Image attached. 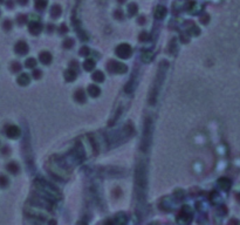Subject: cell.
I'll use <instances>...</instances> for the list:
<instances>
[{
  "instance_id": "obj_25",
  "label": "cell",
  "mask_w": 240,
  "mask_h": 225,
  "mask_svg": "<svg viewBox=\"0 0 240 225\" xmlns=\"http://www.w3.org/2000/svg\"><path fill=\"white\" fill-rule=\"evenodd\" d=\"M136 9H137V6H136L135 4H130V5L128 6V13H129V15H133V14L136 13Z\"/></svg>"
},
{
  "instance_id": "obj_10",
  "label": "cell",
  "mask_w": 240,
  "mask_h": 225,
  "mask_svg": "<svg viewBox=\"0 0 240 225\" xmlns=\"http://www.w3.org/2000/svg\"><path fill=\"white\" fill-rule=\"evenodd\" d=\"M15 52L19 53V54H26L28 52V46L26 42L23 41H19L15 46Z\"/></svg>"
},
{
  "instance_id": "obj_19",
  "label": "cell",
  "mask_w": 240,
  "mask_h": 225,
  "mask_svg": "<svg viewBox=\"0 0 240 225\" xmlns=\"http://www.w3.org/2000/svg\"><path fill=\"white\" fill-rule=\"evenodd\" d=\"M65 78H66L67 81H73V80H75V78H76L75 72H74L73 69H68V70H66V73H65Z\"/></svg>"
},
{
  "instance_id": "obj_17",
  "label": "cell",
  "mask_w": 240,
  "mask_h": 225,
  "mask_svg": "<svg viewBox=\"0 0 240 225\" xmlns=\"http://www.w3.org/2000/svg\"><path fill=\"white\" fill-rule=\"evenodd\" d=\"M152 59H153V54H152L150 51H145V52L142 54V60H143V62H150Z\"/></svg>"
},
{
  "instance_id": "obj_4",
  "label": "cell",
  "mask_w": 240,
  "mask_h": 225,
  "mask_svg": "<svg viewBox=\"0 0 240 225\" xmlns=\"http://www.w3.org/2000/svg\"><path fill=\"white\" fill-rule=\"evenodd\" d=\"M27 212H28L31 216H33V217L42 218V219H45V218L48 216V214L45 211V208H42V206H40V205H38V204L28 206V208H27Z\"/></svg>"
},
{
  "instance_id": "obj_18",
  "label": "cell",
  "mask_w": 240,
  "mask_h": 225,
  "mask_svg": "<svg viewBox=\"0 0 240 225\" xmlns=\"http://www.w3.org/2000/svg\"><path fill=\"white\" fill-rule=\"evenodd\" d=\"M18 82H19L20 85H22V86L29 83V76H28V74H21V75L18 78Z\"/></svg>"
},
{
  "instance_id": "obj_5",
  "label": "cell",
  "mask_w": 240,
  "mask_h": 225,
  "mask_svg": "<svg viewBox=\"0 0 240 225\" xmlns=\"http://www.w3.org/2000/svg\"><path fill=\"white\" fill-rule=\"evenodd\" d=\"M116 54L122 58V59H126L131 55V47L126 43H123V45H120L117 48H116Z\"/></svg>"
},
{
  "instance_id": "obj_32",
  "label": "cell",
  "mask_w": 240,
  "mask_h": 225,
  "mask_svg": "<svg viewBox=\"0 0 240 225\" xmlns=\"http://www.w3.org/2000/svg\"><path fill=\"white\" fill-rule=\"evenodd\" d=\"M149 36H148V34L146 33H142L141 34V40H146Z\"/></svg>"
},
{
  "instance_id": "obj_22",
  "label": "cell",
  "mask_w": 240,
  "mask_h": 225,
  "mask_svg": "<svg viewBox=\"0 0 240 225\" xmlns=\"http://www.w3.org/2000/svg\"><path fill=\"white\" fill-rule=\"evenodd\" d=\"M34 5H35V7H36L38 9H42V8L46 7L47 0H35V1H34Z\"/></svg>"
},
{
  "instance_id": "obj_34",
  "label": "cell",
  "mask_w": 240,
  "mask_h": 225,
  "mask_svg": "<svg viewBox=\"0 0 240 225\" xmlns=\"http://www.w3.org/2000/svg\"><path fill=\"white\" fill-rule=\"evenodd\" d=\"M104 225H113V223H111V222H107Z\"/></svg>"
},
{
  "instance_id": "obj_13",
  "label": "cell",
  "mask_w": 240,
  "mask_h": 225,
  "mask_svg": "<svg viewBox=\"0 0 240 225\" xmlns=\"http://www.w3.org/2000/svg\"><path fill=\"white\" fill-rule=\"evenodd\" d=\"M128 222V217L125 216V214L121 212L116 215V224L117 225H125Z\"/></svg>"
},
{
  "instance_id": "obj_3",
  "label": "cell",
  "mask_w": 240,
  "mask_h": 225,
  "mask_svg": "<svg viewBox=\"0 0 240 225\" xmlns=\"http://www.w3.org/2000/svg\"><path fill=\"white\" fill-rule=\"evenodd\" d=\"M151 121L146 120L145 125H144V134H143V142H142V149L143 151H146L150 143H151Z\"/></svg>"
},
{
  "instance_id": "obj_14",
  "label": "cell",
  "mask_w": 240,
  "mask_h": 225,
  "mask_svg": "<svg viewBox=\"0 0 240 225\" xmlns=\"http://www.w3.org/2000/svg\"><path fill=\"white\" fill-rule=\"evenodd\" d=\"M156 18H158V19H163L165 15H166V8L165 7H163V6H158L157 8H156Z\"/></svg>"
},
{
  "instance_id": "obj_24",
  "label": "cell",
  "mask_w": 240,
  "mask_h": 225,
  "mask_svg": "<svg viewBox=\"0 0 240 225\" xmlns=\"http://www.w3.org/2000/svg\"><path fill=\"white\" fill-rule=\"evenodd\" d=\"M18 169H19V167H18V164H16V163L12 162V163H9V164H8V170H9L11 172L15 174V172H18Z\"/></svg>"
},
{
  "instance_id": "obj_23",
  "label": "cell",
  "mask_w": 240,
  "mask_h": 225,
  "mask_svg": "<svg viewBox=\"0 0 240 225\" xmlns=\"http://www.w3.org/2000/svg\"><path fill=\"white\" fill-rule=\"evenodd\" d=\"M60 14H61V8H60V6H59V5L53 6V7H52V15H53V16H59Z\"/></svg>"
},
{
  "instance_id": "obj_26",
  "label": "cell",
  "mask_w": 240,
  "mask_h": 225,
  "mask_svg": "<svg viewBox=\"0 0 240 225\" xmlns=\"http://www.w3.org/2000/svg\"><path fill=\"white\" fill-rule=\"evenodd\" d=\"M26 66H27V67H29V68L35 67V66H36V60H35V59H33V58L27 59V60H26Z\"/></svg>"
},
{
  "instance_id": "obj_8",
  "label": "cell",
  "mask_w": 240,
  "mask_h": 225,
  "mask_svg": "<svg viewBox=\"0 0 240 225\" xmlns=\"http://www.w3.org/2000/svg\"><path fill=\"white\" fill-rule=\"evenodd\" d=\"M217 184H218V187H219L220 189H223L224 191H227V190L231 188L232 182H231L229 178H226V177H222V178H219V179H218Z\"/></svg>"
},
{
  "instance_id": "obj_16",
  "label": "cell",
  "mask_w": 240,
  "mask_h": 225,
  "mask_svg": "<svg viewBox=\"0 0 240 225\" xmlns=\"http://www.w3.org/2000/svg\"><path fill=\"white\" fill-rule=\"evenodd\" d=\"M75 100L77 101V102H84L86 101V94H84V92L82 90V89H79L76 93H75Z\"/></svg>"
},
{
  "instance_id": "obj_1",
  "label": "cell",
  "mask_w": 240,
  "mask_h": 225,
  "mask_svg": "<svg viewBox=\"0 0 240 225\" xmlns=\"http://www.w3.org/2000/svg\"><path fill=\"white\" fill-rule=\"evenodd\" d=\"M35 185H36V189L40 192V195L42 197L49 199L50 202L59 201L61 198V194L53 185H50L49 183H47V182H45L42 179H38L35 182Z\"/></svg>"
},
{
  "instance_id": "obj_20",
  "label": "cell",
  "mask_w": 240,
  "mask_h": 225,
  "mask_svg": "<svg viewBox=\"0 0 240 225\" xmlns=\"http://www.w3.org/2000/svg\"><path fill=\"white\" fill-rule=\"evenodd\" d=\"M83 66H84V69H86V70H92V69L94 68V66H95V62H94V60H92V59H87V60L84 61Z\"/></svg>"
},
{
  "instance_id": "obj_7",
  "label": "cell",
  "mask_w": 240,
  "mask_h": 225,
  "mask_svg": "<svg viewBox=\"0 0 240 225\" xmlns=\"http://www.w3.org/2000/svg\"><path fill=\"white\" fill-rule=\"evenodd\" d=\"M192 222V216L190 212H185L183 211L182 214L178 215L177 217V223L179 225H189Z\"/></svg>"
},
{
  "instance_id": "obj_12",
  "label": "cell",
  "mask_w": 240,
  "mask_h": 225,
  "mask_svg": "<svg viewBox=\"0 0 240 225\" xmlns=\"http://www.w3.org/2000/svg\"><path fill=\"white\" fill-rule=\"evenodd\" d=\"M29 31H31V33L32 34H39L40 32H41V26H40V23L36 21H33L31 25H29Z\"/></svg>"
},
{
  "instance_id": "obj_30",
  "label": "cell",
  "mask_w": 240,
  "mask_h": 225,
  "mask_svg": "<svg viewBox=\"0 0 240 225\" xmlns=\"http://www.w3.org/2000/svg\"><path fill=\"white\" fill-rule=\"evenodd\" d=\"M191 33H192V34H196V35H197V34H199V29H198V27H196V26H195V27H192Z\"/></svg>"
},
{
  "instance_id": "obj_21",
  "label": "cell",
  "mask_w": 240,
  "mask_h": 225,
  "mask_svg": "<svg viewBox=\"0 0 240 225\" xmlns=\"http://www.w3.org/2000/svg\"><path fill=\"white\" fill-rule=\"evenodd\" d=\"M93 79H94L95 81H97V82H101V81H103V80H104V75H103V73H102V72L97 70V72H95V73H94Z\"/></svg>"
},
{
  "instance_id": "obj_31",
  "label": "cell",
  "mask_w": 240,
  "mask_h": 225,
  "mask_svg": "<svg viewBox=\"0 0 240 225\" xmlns=\"http://www.w3.org/2000/svg\"><path fill=\"white\" fill-rule=\"evenodd\" d=\"M88 52H89V51H88V48H86V47H83V48L80 51V53H81L82 55H87V54H88Z\"/></svg>"
},
{
  "instance_id": "obj_9",
  "label": "cell",
  "mask_w": 240,
  "mask_h": 225,
  "mask_svg": "<svg viewBox=\"0 0 240 225\" xmlns=\"http://www.w3.org/2000/svg\"><path fill=\"white\" fill-rule=\"evenodd\" d=\"M7 136L11 137V138H15L20 135V129L16 127V125H9L7 128V131H6Z\"/></svg>"
},
{
  "instance_id": "obj_27",
  "label": "cell",
  "mask_w": 240,
  "mask_h": 225,
  "mask_svg": "<svg viewBox=\"0 0 240 225\" xmlns=\"http://www.w3.org/2000/svg\"><path fill=\"white\" fill-rule=\"evenodd\" d=\"M73 43H74V41H73L72 39H67V40L65 41V47H67V48H69L70 46H73Z\"/></svg>"
},
{
  "instance_id": "obj_29",
  "label": "cell",
  "mask_w": 240,
  "mask_h": 225,
  "mask_svg": "<svg viewBox=\"0 0 240 225\" xmlns=\"http://www.w3.org/2000/svg\"><path fill=\"white\" fill-rule=\"evenodd\" d=\"M33 75H34V78H36V79H39V78L41 76V70H39V69H36V70H34V72H33Z\"/></svg>"
},
{
  "instance_id": "obj_15",
  "label": "cell",
  "mask_w": 240,
  "mask_h": 225,
  "mask_svg": "<svg viewBox=\"0 0 240 225\" xmlns=\"http://www.w3.org/2000/svg\"><path fill=\"white\" fill-rule=\"evenodd\" d=\"M100 88L97 87V86H95V85H92V86H89L88 87V93L93 96V98H96V96H99V94H100Z\"/></svg>"
},
{
  "instance_id": "obj_11",
  "label": "cell",
  "mask_w": 240,
  "mask_h": 225,
  "mask_svg": "<svg viewBox=\"0 0 240 225\" xmlns=\"http://www.w3.org/2000/svg\"><path fill=\"white\" fill-rule=\"evenodd\" d=\"M40 61H41L42 63H45V65L50 63V61H52V55H50V53H48V52H42V53L40 54Z\"/></svg>"
},
{
  "instance_id": "obj_2",
  "label": "cell",
  "mask_w": 240,
  "mask_h": 225,
  "mask_svg": "<svg viewBox=\"0 0 240 225\" xmlns=\"http://www.w3.org/2000/svg\"><path fill=\"white\" fill-rule=\"evenodd\" d=\"M166 69H168V62H162L160 66H159V69H158V75H157V79H156V82H155V87H153V90L151 93V103H153V100L157 96V93H158V89L164 80V75L166 73Z\"/></svg>"
},
{
  "instance_id": "obj_6",
  "label": "cell",
  "mask_w": 240,
  "mask_h": 225,
  "mask_svg": "<svg viewBox=\"0 0 240 225\" xmlns=\"http://www.w3.org/2000/svg\"><path fill=\"white\" fill-rule=\"evenodd\" d=\"M108 69H109V72H113V73H125L126 72L125 65L120 63L117 61H110Z\"/></svg>"
},
{
  "instance_id": "obj_28",
  "label": "cell",
  "mask_w": 240,
  "mask_h": 225,
  "mask_svg": "<svg viewBox=\"0 0 240 225\" xmlns=\"http://www.w3.org/2000/svg\"><path fill=\"white\" fill-rule=\"evenodd\" d=\"M6 184H7V178L4 177V176L0 177V185H1V187H5Z\"/></svg>"
},
{
  "instance_id": "obj_33",
  "label": "cell",
  "mask_w": 240,
  "mask_h": 225,
  "mask_svg": "<svg viewBox=\"0 0 240 225\" xmlns=\"http://www.w3.org/2000/svg\"><path fill=\"white\" fill-rule=\"evenodd\" d=\"M48 224H49V225H56V221H53V219H52V221H50Z\"/></svg>"
}]
</instances>
